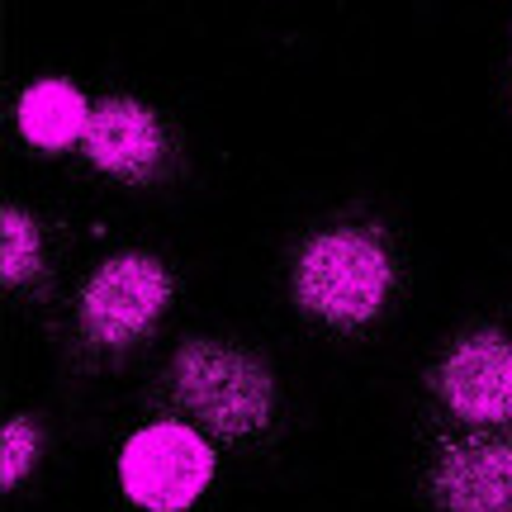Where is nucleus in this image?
Returning a JSON list of instances; mask_svg holds the SVG:
<instances>
[{
  "instance_id": "obj_2",
  "label": "nucleus",
  "mask_w": 512,
  "mask_h": 512,
  "mask_svg": "<svg viewBox=\"0 0 512 512\" xmlns=\"http://www.w3.org/2000/svg\"><path fill=\"white\" fill-rule=\"evenodd\" d=\"M389 256L370 233H323L299 256V299L328 323H366L389 294Z\"/></svg>"
},
{
  "instance_id": "obj_9",
  "label": "nucleus",
  "mask_w": 512,
  "mask_h": 512,
  "mask_svg": "<svg viewBox=\"0 0 512 512\" xmlns=\"http://www.w3.org/2000/svg\"><path fill=\"white\" fill-rule=\"evenodd\" d=\"M38 271V233L34 223L24 219L19 209H5L0 214V275L19 285Z\"/></svg>"
},
{
  "instance_id": "obj_10",
  "label": "nucleus",
  "mask_w": 512,
  "mask_h": 512,
  "mask_svg": "<svg viewBox=\"0 0 512 512\" xmlns=\"http://www.w3.org/2000/svg\"><path fill=\"white\" fill-rule=\"evenodd\" d=\"M34 451H38L34 427L29 422H10L5 437H0V479L19 484V479L29 475V465H34Z\"/></svg>"
},
{
  "instance_id": "obj_1",
  "label": "nucleus",
  "mask_w": 512,
  "mask_h": 512,
  "mask_svg": "<svg viewBox=\"0 0 512 512\" xmlns=\"http://www.w3.org/2000/svg\"><path fill=\"white\" fill-rule=\"evenodd\" d=\"M176 399L223 437L261 432L271 418V375L247 351L190 342L176 356Z\"/></svg>"
},
{
  "instance_id": "obj_3",
  "label": "nucleus",
  "mask_w": 512,
  "mask_h": 512,
  "mask_svg": "<svg viewBox=\"0 0 512 512\" xmlns=\"http://www.w3.org/2000/svg\"><path fill=\"white\" fill-rule=\"evenodd\" d=\"M119 475L133 503L147 512H181L204 494L214 475V456L190 427L181 422H157L124 446Z\"/></svg>"
},
{
  "instance_id": "obj_4",
  "label": "nucleus",
  "mask_w": 512,
  "mask_h": 512,
  "mask_svg": "<svg viewBox=\"0 0 512 512\" xmlns=\"http://www.w3.org/2000/svg\"><path fill=\"white\" fill-rule=\"evenodd\" d=\"M166 294H171V280H166V271L152 256H114L86 285V299H81L86 328L105 347L133 342L138 332L152 328V318L162 313Z\"/></svg>"
},
{
  "instance_id": "obj_7",
  "label": "nucleus",
  "mask_w": 512,
  "mask_h": 512,
  "mask_svg": "<svg viewBox=\"0 0 512 512\" xmlns=\"http://www.w3.org/2000/svg\"><path fill=\"white\" fill-rule=\"evenodd\" d=\"M86 152H91L95 166H105L114 176H143L162 157V133H157V119L143 105L110 100L86 124Z\"/></svg>"
},
{
  "instance_id": "obj_8",
  "label": "nucleus",
  "mask_w": 512,
  "mask_h": 512,
  "mask_svg": "<svg viewBox=\"0 0 512 512\" xmlns=\"http://www.w3.org/2000/svg\"><path fill=\"white\" fill-rule=\"evenodd\" d=\"M86 124H91V110H86L81 91L67 81H38L19 100V128L34 147H67L86 138Z\"/></svg>"
},
{
  "instance_id": "obj_6",
  "label": "nucleus",
  "mask_w": 512,
  "mask_h": 512,
  "mask_svg": "<svg viewBox=\"0 0 512 512\" xmlns=\"http://www.w3.org/2000/svg\"><path fill=\"white\" fill-rule=\"evenodd\" d=\"M437 498L451 512H512V446L508 441H460L441 456Z\"/></svg>"
},
{
  "instance_id": "obj_5",
  "label": "nucleus",
  "mask_w": 512,
  "mask_h": 512,
  "mask_svg": "<svg viewBox=\"0 0 512 512\" xmlns=\"http://www.w3.org/2000/svg\"><path fill=\"white\" fill-rule=\"evenodd\" d=\"M441 394L460 418L503 422L512 418V347L498 337H470L441 366Z\"/></svg>"
}]
</instances>
